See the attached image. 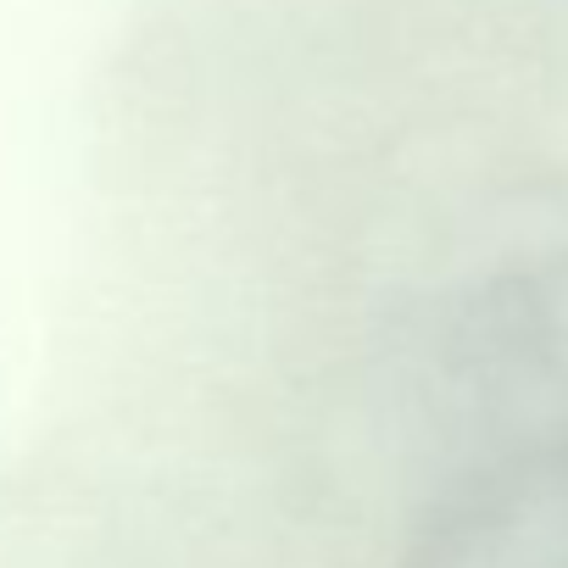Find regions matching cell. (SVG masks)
Returning a JSON list of instances; mask_svg holds the SVG:
<instances>
[{
	"instance_id": "cell-1",
	"label": "cell",
	"mask_w": 568,
	"mask_h": 568,
	"mask_svg": "<svg viewBox=\"0 0 568 568\" xmlns=\"http://www.w3.org/2000/svg\"><path fill=\"white\" fill-rule=\"evenodd\" d=\"M407 568H568V440L463 479L418 529Z\"/></svg>"
}]
</instances>
